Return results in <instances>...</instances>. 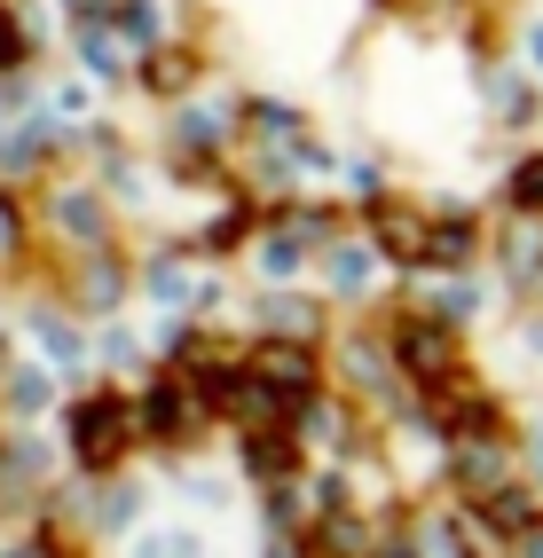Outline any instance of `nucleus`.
<instances>
[{
	"mask_svg": "<svg viewBox=\"0 0 543 558\" xmlns=\"http://www.w3.org/2000/svg\"><path fill=\"white\" fill-rule=\"evenodd\" d=\"M71 449H80V464H119L126 457V409L119 401H80L71 409Z\"/></svg>",
	"mask_w": 543,
	"mask_h": 558,
	"instance_id": "nucleus-1",
	"label": "nucleus"
},
{
	"mask_svg": "<svg viewBox=\"0 0 543 558\" xmlns=\"http://www.w3.org/2000/svg\"><path fill=\"white\" fill-rule=\"evenodd\" d=\"M394 347H402V362L418 369V378H449V330L442 323H402V330H394Z\"/></svg>",
	"mask_w": 543,
	"mask_h": 558,
	"instance_id": "nucleus-2",
	"label": "nucleus"
},
{
	"mask_svg": "<svg viewBox=\"0 0 543 558\" xmlns=\"http://www.w3.org/2000/svg\"><path fill=\"white\" fill-rule=\"evenodd\" d=\"M464 252H473V220H442V229H433V244H425V259H442V268H457Z\"/></svg>",
	"mask_w": 543,
	"mask_h": 558,
	"instance_id": "nucleus-3",
	"label": "nucleus"
},
{
	"mask_svg": "<svg viewBox=\"0 0 543 558\" xmlns=\"http://www.w3.org/2000/svg\"><path fill=\"white\" fill-rule=\"evenodd\" d=\"M142 425H150V433H181V425H190V417H181V393H173V386H150V401H142Z\"/></svg>",
	"mask_w": 543,
	"mask_h": 558,
	"instance_id": "nucleus-4",
	"label": "nucleus"
},
{
	"mask_svg": "<svg viewBox=\"0 0 543 558\" xmlns=\"http://www.w3.org/2000/svg\"><path fill=\"white\" fill-rule=\"evenodd\" d=\"M512 205H528V213H543V158H528V166L512 173Z\"/></svg>",
	"mask_w": 543,
	"mask_h": 558,
	"instance_id": "nucleus-5",
	"label": "nucleus"
},
{
	"mask_svg": "<svg viewBox=\"0 0 543 558\" xmlns=\"http://www.w3.org/2000/svg\"><path fill=\"white\" fill-rule=\"evenodd\" d=\"M244 457H252V472H283V464H292V440H268V433H261Z\"/></svg>",
	"mask_w": 543,
	"mask_h": 558,
	"instance_id": "nucleus-6",
	"label": "nucleus"
},
{
	"mask_svg": "<svg viewBox=\"0 0 543 558\" xmlns=\"http://www.w3.org/2000/svg\"><path fill=\"white\" fill-rule=\"evenodd\" d=\"M150 87H166V95H173V87H190V56H166V63L150 56Z\"/></svg>",
	"mask_w": 543,
	"mask_h": 558,
	"instance_id": "nucleus-7",
	"label": "nucleus"
},
{
	"mask_svg": "<svg viewBox=\"0 0 543 558\" xmlns=\"http://www.w3.org/2000/svg\"><path fill=\"white\" fill-rule=\"evenodd\" d=\"M126 32H134V40H150V32H158V16H150V0H126Z\"/></svg>",
	"mask_w": 543,
	"mask_h": 558,
	"instance_id": "nucleus-8",
	"label": "nucleus"
},
{
	"mask_svg": "<svg viewBox=\"0 0 543 558\" xmlns=\"http://www.w3.org/2000/svg\"><path fill=\"white\" fill-rule=\"evenodd\" d=\"M331 276H339V283H362V276H371V259H362V252H339Z\"/></svg>",
	"mask_w": 543,
	"mask_h": 558,
	"instance_id": "nucleus-9",
	"label": "nucleus"
},
{
	"mask_svg": "<svg viewBox=\"0 0 543 558\" xmlns=\"http://www.w3.org/2000/svg\"><path fill=\"white\" fill-rule=\"evenodd\" d=\"M16 56H24V40H16V24L0 16V63H16Z\"/></svg>",
	"mask_w": 543,
	"mask_h": 558,
	"instance_id": "nucleus-10",
	"label": "nucleus"
},
{
	"mask_svg": "<svg viewBox=\"0 0 543 558\" xmlns=\"http://www.w3.org/2000/svg\"><path fill=\"white\" fill-rule=\"evenodd\" d=\"M535 63H543V32H535Z\"/></svg>",
	"mask_w": 543,
	"mask_h": 558,
	"instance_id": "nucleus-11",
	"label": "nucleus"
}]
</instances>
